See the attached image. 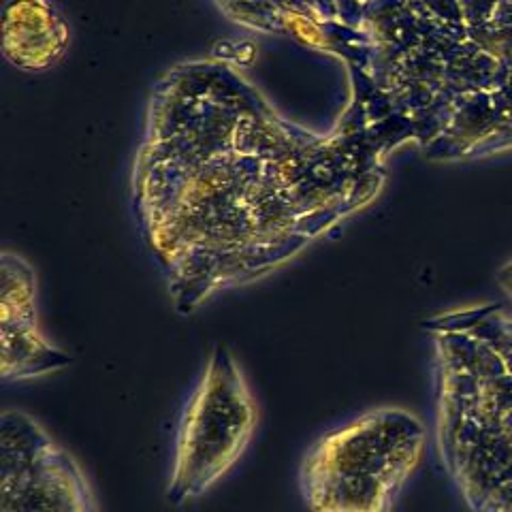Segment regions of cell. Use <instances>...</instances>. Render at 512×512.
Here are the masks:
<instances>
[{"instance_id":"6da1fadb","label":"cell","mask_w":512,"mask_h":512,"mask_svg":"<svg viewBox=\"0 0 512 512\" xmlns=\"http://www.w3.org/2000/svg\"><path fill=\"white\" fill-rule=\"evenodd\" d=\"M348 137L280 118L220 62H184L160 79L135 160L133 207L173 308L291 263L378 192Z\"/></svg>"},{"instance_id":"7a4b0ae2","label":"cell","mask_w":512,"mask_h":512,"mask_svg":"<svg viewBox=\"0 0 512 512\" xmlns=\"http://www.w3.org/2000/svg\"><path fill=\"white\" fill-rule=\"evenodd\" d=\"M427 451V427L406 408L382 406L318 436L299 463L308 512H393Z\"/></svg>"},{"instance_id":"3957f363","label":"cell","mask_w":512,"mask_h":512,"mask_svg":"<svg viewBox=\"0 0 512 512\" xmlns=\"http://www.w3.org/2000/svg\"><path fill=\"white\" fill-rule=\"evenodd\" d=\"M256 425L259 404L242 363L229 348H214L175 429L167 500L184 506L210 493L242 461Z\"/></svg>"},{"instance_id":"277c9868","label":"cell","mask_w":512,"mask_h":512,"mask_svg":"<svg viewBox=\"0 0 512 512\" xmlns=\"http://www.w3.org/2000/svg\"><path fill=\"white\" fill-rule=\"evenodd\" d=\"M0 512H99L79 461L26 410L0 416Z\"/></svg>"},{"instance_id":"5b68a950","label":"cell","mask_w":512,"mask_h":512,"mask_svg":"<svg viewBox=\"0 0 512 512\" xmlns=\"http://www.w3.org/2000/svg\"><path fill=\"white\" fill-rule=\"evenodd\" d=\"M73 363L45 338L37 316V276L20 254L5 252L0 267V378L20 384L58 374Z\"/></svg>"},{"instance_id":"8992f818","label":"cell","mask_w":512,"mask_h":512,"mask_svg":"<svg viewBox=\"0 0 512 512\" xmlns=\"http://www.w3.org/2000/svg\"><path fill=\"white\" fill-rule=\"evenodd\" d=\"M69 43V28L52 0H7L5 56L24 71H43Z\"/></svg>"},{"instance_id":"52a82bcc","label":"cell","mask_w":512,"mask_h":512,"mask_svg":"<svg viewBox=\"0 0 512 512\" xmlns=\"http://www.w3.org/2000/svg\"><path fill=\"white\" fill-rule=\"evenodd\" d=\"M478 512H512V485L495 493Z\"/></svg>"},{"instance_id":"ba28073f","label":"cell","mask_w":512,"mask_h":512,"mask_svg":"<svg viewBox=\"0 0 512 512\" xmlns=\"http://www.w3.org/2000/svg\"><path fill=\"white\" fill-rule=\"evenodd\" d=\"M495 280H498V286L502 288V291L508 295V299L512 301V261H508L506 265L500 267Z\"/></svg>"}]
</instances>
